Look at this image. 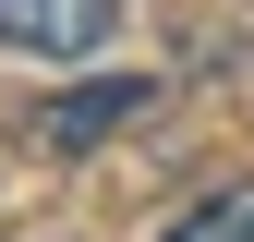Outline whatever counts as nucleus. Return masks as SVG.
I'll return each mask as SVG.
<instances>
[{
    "label": "nucleus",
    "mask_w": 254,
    "mask_h": 242,
    "mask_svg": "<svg viewBox=\"0 0 254 242\" xmlns=\"http://www.w3.org/2000/svg\"><path fill=\"white\" fill-rule=\"evenodd\" d=\"M157 242H254V182H218V194H194Z\"/></svg>",
    "instance_id": "nucleus-3"
},
{
    "label": "nucleus",
    "mask_w": 254,
    "mask_h": 242,
    "mask_svg": "<svg viewBox=\"0 0 254 242\" xmlns=\"http://www.w3.org/2000/svg\"><path fill=\"white\" fill-rule=\"evenodd\" d=\"M145 109H157V85H145V73H109V85H61V97L37 109V145H61V158H85V145L133 133Z\"/></svg>",
    "instance_id": "nucleus-2"
},
{
    "label": "nucleus",
    "mask_w": 254,
    "mask_h": 242,
    "mask_svg": "<svg viewBox=\"0 0 254 242\" xmlns=\"http://www.w3.org/2000/svg\"><path fill=\"white\" fill-rule=\"evenodd\" d=\"M109 37H121V0H0L12 60H97Z\"/></svg>",
    "instance_id": "nucleus-1"
}]
</instances>
